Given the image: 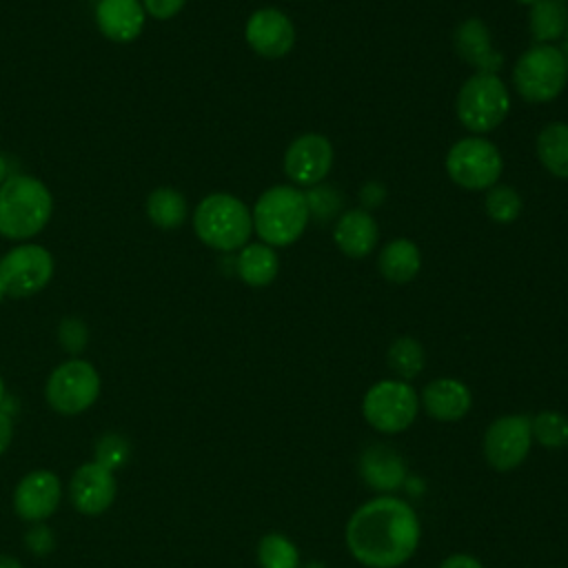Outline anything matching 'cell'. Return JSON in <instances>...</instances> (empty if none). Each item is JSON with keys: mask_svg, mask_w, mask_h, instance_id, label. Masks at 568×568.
<instances>
[{"mask_svg": "<svg viewBox=\"0 0 568 568\" xmlns=\"http://www.w3.org/2000/svg\"><path fill=\"white\" fill-rule=\"evenodd\" d=\"M53 213L49 186L33 175H11L0 184V235L29 240L38 235Z\"/></svg>", "mask_w": 568, "mask_h": 568, "instance_id": "7a4b0ae2", "label": "cell"}, {"mask_svg": "<svg viewBox=\"0 0 568 568\" xmlns=\"http://www.w3.org/2000/svg\"><path fill=\"white\" fill-rule=\"evenodd\" d=\"M510 111V95L497 73L470 75L455 100V113L470 133H488L497 129Z\"/></svg>", "mask_w": 568, "mask_h": 568, "instance_id": "52a82bcc", "label": "cell"}, {"mask_svg": "<svg viewBox=\"0 0 568 568\" xmlns=\"http://www.w3.org/2000/svg\"><path fill=\"white\" fill-rule=\"evenodd\" d=\"M2 402H4V379L0 375V406H2Z\"/></svg>", "mask_w": 568, "mask_h": 568, "instance_id": "60d3db41", "label": "cell"}, {"mask_svg": "<svg viewBox=\"0 0 568 568\" xmlns=\"http://www.w3.org/2000/svg\"><path fill=\"white\" fill-rule=\"evenodd\" d=\"M333 144L322 133H302L284 151V173L295 186H315L333 166Z\"/></svg>", "mask_w": 568, "mask_h": 568, "instance_id": "7c38bea8", "label": "cell"}, {"mask_svg": "<svg viewBox=\"0 0 568 568\" xmlns=\"http://www.w3.org/2000/svg\"><path fill=\"white\" fill-rule=\"evenodd\" d=\"M58 339L62 344L64 351L69 353H80L89 339V331L84 326L82 320L78 317H64L60 322V328H58Z\"/></svg>", "mask_w": 568, "mask_h": 568, "instance_id": "1f68e13d", "label": "cell"}, {"mask_svg": "<svg viewBox=\"0 0 568 568\" xmlns=\"http://www.w3.org/2000/svg\"><path fill=\"white\" fill-rule=\"evenodd\" d=\"M24 544H27V548L33 552V555H49L51 550H53V532H51V528H47V526H42V524H36L29 532H27V537H24Z\"/></svg>", "mask_w": 568, "mask_h": 568, "instance_id": "d6a6232c", "label": "cell"}, {"mask_svg": "<svg viewBox=\"0 0 568 568\" xmlns=\"http://www.w3.org/2000/svg\"><path fill=\"white\" fill-rule=\"evenodd\" d=\"M186 213H189L186 197L171 186H158L146 197V215L160 229L182 226L186 220Z\"/></svg>", "mask_w": 568, "mask_h": 568, "instance_id": "d4e9b609", "label": "cell"}, {"mask_svg": "<svg viewBox=\"0 0 568 568\" xmlns=\"http://www.w3.org/2000/svg\"><path fill=\"white\" fill-rule=\"evenodd\" d=\"M437 568H484V564L470 552H450L439 561Z\"/></svg>", "mask_w": 568, "mask_h": 568, "instance_id": "e575fe53", "label": "cell"}, {"mask_svg": "<svg viewBox=\"0 0 568 568\" xmlns=\"http://www.w3.org/2000/svg\"><path fill=\"white\" fill-rule=\"evenodd\" d=\"M306 568H324V566H322V564H320V561H313V564H308V566H306Z\"/></svg>", "mask_w": 568, "mask_h": 568, "instance_id": "7bdbcfd3", "label": "cell"}, {"mask_svg": "<svg viewBox=\"0 0 568 568\" xmlns=\"http://www.w3.org/2000/svg\"><path fill=\"white\" fill-rule=\"evenodd\" d=\"M566 82V58L561 49L552 44H532L513 67V84L517 93L535 104H546L559 98Z\"/></svg>", "mask_w": 568, "mask_h": 568, "instance_id": "8992f818", "label": "cell"}, {"mask_svg": "<svg viewBox=\"0 0 568 568\" xmlns=\"http://www.w3.org/2000/svg\"><path fill=\"white\" fill-rule=\"evenodd\" d=\"M146 11L142 0H98L95 24L111 42H133L144 29Z\"/></svg>", "mask_w": 568, "mask_h": 568, "instance_id": "d6986e66", "label": "cell"}, {"mask_svg": "<svg viewBox=\"0 0 568 568\" xmlns=\"http://www.w3.org/2000/svg\"><path fill=\"white\" fill-rule=\"evenodd\" d=\"M504 169L499 149L479 135L455 142L446 153L448 178L466 191H488L497 184Z\"/></svg>", "mask_w": 568, "mask_h": 568, "instance_id": "ba28073f", "label": "cell"}, {"mask_svg": "<svg viewBox=\"0 0 568 568\" xmlns=\"http://www.w3.org/2000/svg\"><path fill=\"white\" fill-rule=\"evenodd\" d=\"M453 47L457 55L477 69V73H497L501 69V53L493 47V38L484 20L466 18L453 31Z\"/></svg>", "mask_w": 568, "mask_h": 568, "instance_id": "ac0fdd59", "label": "cell"}, {"mask_svg": "<svg viewBox=\"0 0 568 568\" xmlns=\"http://www.w3.org/2000/svg\"><path fill=\"white\" fill-rule=\"evenodd\" d=\"M357 470L362 481L377 495H395L408 479L404 455L382 442H373L359 453Z\"/></svg>", "mask_w": 568, "mask_h": 568, "instance_id": "5bb4252c", "label": "cell"}, {"mask_svg": "<svg viewBox=\"0 0 568 568\" xmlns=\"http://www.w3.org/2000/svg\"><path fill=\"white\" fill-rule=\"evenodd\" d=\"M422 541L415 508L397 495H375L346 519L344 544L364 568H399L413 559Z\"/></svg>", "mask_w": 568, "mask_h": 568, "instance_id": "6da1fadb", "label": "cell"}, {"mask_svg": "<svg viewBox=\"0 0 568 568\" xmlns=\"http://www.w3.org/2000/svg\"><path fill=\"white\" fill-rule=\"evenodd\" d=\"M515 2H519V4H528V7H532L535 2H539V0H515Z\"/></svg>", "mask_w": 568, "mask_h": 568, "instance_id": "b9f144b4", "label": "cell"}, {"mask_svg": "<svg viewBox=\"0 0 568 568\" xmlns=\"http://www.w3.org/2000/svg\"><path fill=\"white\" fill-rule=\"evenodd\" d=\"M486 215L497 224H513L521 213V195L508 184H495L486 191Z\"/></svg>", "mask_w": 568, "mask_h": 568, "instance_id": "f1b7e54d", "label": "cell"}, {"mask_svg": "<svg viewBox=\"0 0 568 568\" xmlns=\"http://www.w3.org/2000/svg\"><path fill=\"white\" fill-rule=\"evenodd\" d=\"M193 231L202 244L215 251H237L248 244L253 215L240 197L231 193H211L195 206Z\"/></svg>", "mask_w": 568, "mask_h": 568, "instance_id": "277c9868", "label": "cell"}, {"mask_svg": "<svg viewBox=\"0 0 568 568\" xmlns=\"http://www.w3.org/2000/svg\"><path fill=\"white\" fill-rule=\"evenodd\" d=\"M419 408L435 422L453 424L473 408L470 388L455 377H435L419 393Z\"/></svg>", "mask_w": 568, "mask_h": 568, "instance_id": "9a60e30c", "label": "cell"}, {"mask_svg": "<svg viewBox=\"0 0 568 568\" xmlns=\"http://www.w3.org/2000/svg\"><path fill=\"white\" fill-rule=\"evenodd\" d=\"M246 44L266 60H280L295 47V27L291 18L275 9L262 7L253 11L244 24Z\"/></svg>", "mask_w": 568, "mask_h": 568, "instance_id": "4fadbf2b", "label": "cell"}, {"mask_svg": "<svg viewBox=\"0 0 568 568\" xmlns=\"http://www.w3.org/2000/svg\"><path fill=\"white\" fill-rule=\"evenodd\" d=\"M4 295H7V293H4V286H2V282H0V302L4 300Z\"/></svg>", "mask_w": 568, "mask_h": 568, "instance_id": "ee69618b", "label": "cell"}, {"mask_svg": "<svg viewBox=\"0 0 568 568\" xmlns=\"http://www.w3.org/2000/svg\"><path fill=\"white\" fill-rule=\"evenodd\" d=\"M362 415L379 435H399L408 430L419 415V395L410 382L388 377L379 379L362 397Z\"/></svg>", "mask_w": 568, "mask_h": 568, "instance_id": "5b68a950", "label": "cell"}, {"mask_svg": "<svg viewBox=\"0 0 568 568\" xmlns=\"http://www.w3.org/2000/svg\"><path fill=\"white\" fill-rule=\"evenodd\" d=\"M53 255L40 244H18L0 257V282L9 297H31L53 277Z\"/></svg>", "mask_w": 568, "mask_h": 568, "instance_id": "8fae6325", "label": "cell"}, {"mask_svg": "<svg viewBox=\"0 0 568 568\" xmlns=\"http://www.w3.org/2000/svg\"><path fill=\"white\" fill-rule=\"evenodd\" d=\"M532 444L530 415L508 413L488 424L481 439V453L490 468L508 473L526 462Z\"/></svg>", "mask_w": 568, "mask_h": 568, "instance_id": "9c48e42d", "label": "cell"}, {"mask_svg": "<svg viewBox=\"0 0 568 568\" xmlns=\"http://www.w3.org/2000/svg\"><path fill=\"white\" fill-rule=\"evenodd\" d=\"M186 0H142L144 11L155 20H169L182 11Z\"/></svg>", "mask_w": 568, "mask_h": 568, "instance_id": "836d02e7", "label": "cell"}, {"mask_svg": "<svg viewBox=\"0 0 568 568\" xmlns=\"http://www.w3.org/2000/svg\"><path fill=\"white\" fill-rule=\"evenodd\" d=\"M568 11L561 0H539L528 11V29L537 44H548L564 38Z\"/></svg>", "mask_w": 568, "mask_h": 568, "instance_id": "cb8c5ba5", "label": "cell"}, {"mask_svg": "<svg viewBox=\"0 0 568 568\" xmlns=\"http://www.w3.org/2000/svg\"><path fill=\"white\" fill-rule=\"evenodd\" d=\"M359 197H362V202H364L366 206H379L382 200H384V186L377 184V182H368V184L362 189Z\"/></svg>", "mask_w": 568, "mask_h": 568, "instance_id": "d590c367", "label": "cell"}, {"mask_svg": "<svg viewBox=\"0 0 568 568\" xmlns=\"http://www.w3.org/2000/svg\"><path fill=\"white\" fill-rule=\"evenodd\" d=\"M422 268V251L408 237H395L384 244L377 257V271L393 284H406L417 277Z\"/></svg>", "mask_w": 568, "mask_h": 568, "instance_id": "44dd1931", "label": "cell"}, {"mask_svg": "<svg viewBox=\"0 0 568 568\" xmlns=\"http://www.w3.org/2000/svg\"><path fill=\"white\" fill-rule=\"evenodd\" d=\"M126 459H129V444L124 437H120L115 433H106L98 439L95 464H100L113 473L115 468L124 466Z\"/></svg>", "mask_w": 568, "mask_h": 568, "instance_id": "4dcf8cb0", "label": "cell"}, {"mask_svg": "<svg viewBox=\"0 0 568 568\" xmlns=\"http://www.w3.org/2000/svg\"><path fill=\"white\" fill-rule=\"evenodd\" d=\"M260 568H300V550L284 532H266L257 541Z\"/></svg>", "mask_w": 568, "mask_h": 568, "instance_id": "83f0119b", "label": "cell"}, {"mask_svg": "<svg viewBox=\"0 0 568 568\" xmlns=\"http://www.w3.org/2000/svg\"><path fill=\"white\" fill-rule=\"evenodd\" d=\"M0 568H22L18 559L9 557V555H0Z\"/></svg>", "mask_w": 568, "mask_h": 568, "instance_id": "74e56055", "label": "cell"}, {"mask_svg": "<svg viewBox=\"0 0 568 568\" xmlns=\"http://www.w3.org/2000/svg\"><path fill=\"white\" fill-rule=\"evenodd\" d=\"M253 231L268 246H288L302 237L311 220L306 195L293 184L268 186L255 202Z\"/></svg>", "mask_w": 568, "mask_h": 568, "instance_id": "3957f363", "label": "cell"}, {"mask_svg": "<svg viewBox=\"0 0 568 568\" xmlns=\"http://www.w3.org/2000/svg\"><path fill=\"white\" fill-rule=\"evenodd\" d=\"M13 437V422L7 410H0V455L9 448Z\"/></svg>", "mask_w": 568, "mask_h": 568, "instance_id": "8d00e7d4", "label": "cell"}, {"mask_svg": "<svg viewBox=\"0 0 568 568\" xmlns=\"http://www.w3.org/2000/svg\"><path fill=\"white\" fill-rule=\"evenodd\" d=\"M7 171H9V169H7V160H4V155L0 153V184L9 178V175H7Z\"/></svg>", "mask_w": 568, "mask_h": 568, "instance_id": "f35d334b", "label": "cell"}, {"mask_svg": "<svg viewBox=\"0 0 568 568\" xmlns=\"http://www.w3.org/2000/svg\"><path fill=\"white\" fill-rule=\"evenodd\" d=\"M333 240L346 257L359 260L375 251L379 226L366 209H351L337 217L333 226Z\"/></svg>", "mask_w": 568, "mask_h": 568, "instance_id": "ffe728a7", "label": "cell"}, {"mask_svg": "<svg viewBox=\"0 0 568 568\" xmlns=\"http://www.w3.org/2000/svg\"><path fill=\"white\" fill-rule=\"evenodd\" d=\"M386 362L397 379L410 382L424 371L426 353H424V346L415 337L402 335L390 342V346L386 351Z\"/></svg>", "mask_w": 568, "mask_h": 568, "instance_id": "484cf974", "label": "cell"}, {"mask_svg": "<svg viewBox=\"0 0 568 568\" xmlns=\"http://www.w3.org/2000/svg\"><path fill=\"white\" fill-rule=\"evenodd\" d=\"M535 151L541 166L561 180H568V124L550 122L546 124L535 140Z\"/></svg>", "mask_w": 568, "mask_h": 568, "instance_id": "603a6c76", "label": "cell"}, {"mask_svg": "<svg viewBox=\"0 0 568 568\" xmlns=\"http://www.w3.org/2000/svg\"><path fill=\"white\" fill-rule=\"evenodd\" d=\"M69 495L82 515H100L115 499V477L95 462L82 464L71 477Z\"/></svg>", "mask_w": 568, "mask_h": 568, "instance_id": "e0dca14e", "label": "cell"}, {"mask_svg": "<svg viewBox=\"0 0 568 568\" xmlns=\"http://www.w3.org/2000/svg\"><path fill=\"white\" fill-rule=\"evenodd\" d=\"M60 479L51 470H33L13 490V508L27 521H44L60 504Z\"/></svg>", "mask_w": 568, "mask_h": 568, "instance_id": "2e32d148", "label": "cell"}, {"mask_svg": "<svg viewBox=\"0 0 568 568\" xmlns=\"http://www.w3.org/2000/svg\"><path fill=\"white\" fill-rule=\"evenodd\" d=\"M561 53L566 58V69H568V27H566V33H564V47H561Z\"/></svg>", "mask_w": 568, "mask_h": 568, "instance_id": "ab89813d", "label": "cell"}, {"mask_svg": "<svg viewBox=\"0 0 568 568\" xmlns=\"http://www.w3.org/2000/svg\"><path fill=\"white\" fill-rule=\"evenodd\" d=\"M44 393L55 413L78 415L98 399L100 375L87 359H69L49 375Z\"/></svg>", "mask_w": 568, "mask_h": 568, "instance_id": "30bf717a", "label": "cell"}, {"mask_svg": "<svg viewBox=\"0 0 568 568\" xmlns=\"http://www.w3.org/2000/svg\"><path fill=\"white\" fill-rule=\"evenodd\" d=\"M532 442L546 450H564L568 446V417L559 410L546 408L530 415Z\"/></svg>", "mask_w": 568, "mask_h": 568, "instance_id": "4316f807", "label": "cell"}, {"mask_svg": "<svg viewBox=\"0 0 568 568\" xmlns=\"http://www.w3.org/2000/svg\"><path fill=\"white\" fill-rule=\"evenodd\" d=\"M304 195H306V204H308V215L315 217L317 222H326V220L335 217V213L342 206L339 193L326 184L308 186V191H304Z\"/></svg>", "mask_w": 568, "mask_h": 568, "instance_id": "f546056e", "label": "cell"}, {"mask_svg": "<svg viewBox=\"0 0 568 568\" xmlns=\"http://www.w3.org/2000/svg\"><path fill=\"white\" fill-rule=\"evenodd\" d=\"M235 268L244 284H248L253 288H262V286H268L277 277L280 260H277L273 246H268L264 242H255V244L242 246V251L235 260Z\"/></svg>", "mask_w": 568, "mask_h": 568, "instance_id": "7402d4cb", "label": "cell"}]
</instances>
